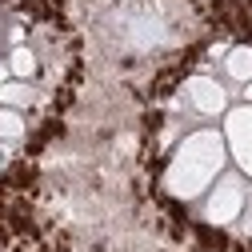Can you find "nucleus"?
<instances>
[{"label": "nucleus", "mask_w": 252, "mask_h": 252, "mask_svg": "<svg viewBox=\"0 0 252 252\" xmlns=\"http://www.w3.org/2000/svg\"><path fill=\"white\" fill-rule=\"evenodd\" d=\"M76 44L84 76L160 100L188 80L200 48L228 28L232 0H24Z\"/></svg>", "instance_id": "nucleus-1"}, {"label": "nucleus", "mask_w": 252, "mask_h": 252, "mask_svg": "<svg viewBox=\"0 0 252 252\" xmlns=\"http://www.w3.org/2000/svg\"><path fill=\"white\" fill-rule=\"evenodd\" d=\"M48 252H72V244H68V236H60V240H56V244H52Z\"/></svg>", "instance_id": "nucleus-2"}]
</instances>
